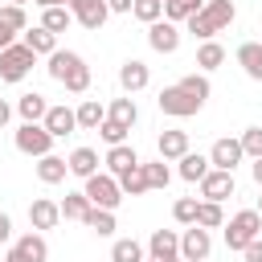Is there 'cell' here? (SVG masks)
Wrapping results in <instances>:
<instances>
[{
  "label": "cell",
  "instance_id": "cell-1",
  "mask_svg": "<svg viewBox=\"0 0 262 262\" xmlns=\"http://www.w3.org/2000/svg\"><path fill=\"white\" fill-rule=\"evenodd\" d=\"M45 70H49V78L61 82L70 94H86V90H90V66H86V57L74 53V49H53Z\"/></svg>",
  "mask_w": 262,
  "mask_h": 262
},
{
  "label": "cell",
  "instance_id": "cell-2",
  "mask_svg": "<svg viewBox=\"0 0 262 262\" xmlns=\"http://www.w3.org/2000/svg\"><path fill=\"white\" fill-rule=\"evenodd\" d=\"M233 16H237V4H233V0H205V8H201L196 16H188L184 25H188V33H192L196 41H213L221 29L233 25Z\"/></svg>",
  "mask_w": 262,
  "mask_h": 262
},
{
  "label": "cell",
  "instance_id": "cell-3",
  "mask_svg": "<svg viewBox=\"0 0 262 262\" xmlns=\"http://www.w3.org/2000/svg\"><path fill=\"white\" fill-rule=\"evenodd\" d=\"M225 250H233V254H242L254 237H262V217L254 213V209H242V213H233L225 225Z\"/></svg>",
  "mask_w": 262,
  "mask_h": 262
},
{
  "label": "cell",
  "instance_id": "cell-4",
  "mask_svg": "<svg viewBox=\"0 0 262 262\" xmlns=\"http://www.w3.org/2000/svg\"><path fill=\"white\" fill-rule=\"evenodd\" d=\"M82 192H86V201H90L94 209H106V213H115V209L123 205V188H119V180L106 176V172L86 176V180H82Z\"/></svg>",
  "mask_w": 262,
  "mask_h": 262
},
{
  "label": "cell",
  "instance_id": "cell-5",
  "mask_svg": "<svg viewBox=\"0 0 262 262\" xmlns=\"http://www.w3.org/2000/svg\"><path fill=\"white\" fill-rule=\"evenodd\" d=\"M12 143H16L20 156H33V160H41V156L53 151V135H49L41 123H20V127L12 131Z\"/></svg>",
  "mask_w": 262,
  "mask_h": 262
},
{
  "label": "cell",
  "instance_id": "cell-6",
  "mask_svg": "<svg viewBox=\"0 0 262 262\" xmlns=\"http://www.w3.org/2000/svg\"><path fill=\"white\" fill-rule=\"evenodd\" d=\"M33 66H37V53L25 49L20 41H12L8 49H0V82H20Z\"/></svg>",
  "mask_w": 262,
  "mask_h": 262
},
{
  "label": "cell",
  "instance_id": "cell-7",
  "mask_svg": "<svg viewBox=\"0 0 262 262\" xmlns=\"http://www.w3.org/2000/svg\"><path fill=\"white\" fill-rule=\"evenodd\" d=\"M4 262H49V242H45L37 229H29V233H20L16 242H8Z\"/></svg>",
  "mask_w": 262,
  "mask_h": 262
},
{
  "label": "cell",
  "instance_id": "cell-8",
  "mask_svg": "<svg viewBox=\"0 0 262 262\" xmlns=\"http://www.w3.org/2000/svg\"><path fill=\"white\" fill-rule=\"evenodd\" d=\"M156 106H160L168 119H192L205 102H201V98H192V94H188V90H180V86H164V90H160V98H156Z\"/></svg>",
  "mask_w": 262,
  "mask_h": 262
},
{
  "label": "cell",
  "instance_id": "cell-9",
  "mask_svg": "<svg viewBox=\"0 0 262 262\" xmlns=\"http://www.w3.org/2000/svg\"><path fill=\"white\" fill-rule=\"evenodd\" d=\"M209 254H213V233L201 229V225H184V233H180V258L184 262H205Z\"/></svg>",
  "mask_w": 262,
  "mask_h": 262
},
{
  "label": "cell",
  "instance_id": "cell-10",
  "mask_svg": "<svg viewBox=\"0 0 262 262\" xmlns=\"http://www.w3.org/2000/svg\"><path fill=\"white\" fill-rule=\"evenodd\" d=\"M143 250H147V262H180V233L176 229H151Z\"/></svg>",
  "mask_w": 262,
  "mask_h": 262
},
{
  "label": "cell",
  "instance_id": "cell-11",
  "mask_svg": "<svg viewBox=\"0 0 262 262\" xmlns=\"http://www.w3.org/2000/svg\"><path fill=\"white\" fill-rule=\"evenodd\" d=\"M66 8H70V16H74L82 29H90V33H98V29L106 25V16H111L106 0H66Z\"/></svg>",
  "mask_w": 262,
  "mask_h": 262
},
{
  "label": "cell",
  "instance_id": "cell-12",
  "mask_svg": "<svg viewBox=\"0 0 262 262\" xmlns=\"http://www.w3.org/2000/svg\"><path fill=\"white\" fill-rule=\"evenodd\" d=\"M233 188H237L233 172H217V168H209V172H205V180H201V201L221 205V201H229V196H233Z\"/></svg>",
  "mask_w": 262,
  "mask_h": 262
},
{
  "label": "cell",
  "instance_id": "cell-13",
  "mask_svg": "<svg viewBox=\"0 0 262 262\" xmlns=\"http://www.w3.org/2000/svg\"><path fill=\"white\" fill-rule=\"evenodd\" d=\"M246 160V151H242V143L237 139H217L213 147H209V168H217V172H233L237 164Z\"/></svg>",
  "mask_w": 262,
  "mask_h": 262
},
{
  "label": "cell",
  "instance_id": "cell-14",
  "mask_svg": "<svg viewBox=\"0 0 262 262\" xmlns=\"http://www.w3.org/2000/svg\"><path fill=\"white\" fill-rule=\"evenodd\" d=\"M147 45L156 49V53H176L180 49V25H172V20H156V25H147Z\"/></svg>",
  "mask_w": 262,
  "mask_h": 262
},
{
  "label": "cell",
  "instance_id": "cell-15",
  "mask_svg": "<svg viewBox=\"0 0 262 262\" xmlns=\"http://www.w3.org/2000/svg\"><path fill=\"white\" fill-rule=\"evenodd\" d=\"M147 82H151V70H147L139 57H127V61L119 66V86H123V94H139V90H147Z\"/></svg>",
  "mask_w": 262,
  "mask_h": 262
},
{
  "label": "cell",
  "instance_id": "cell-16",
  "mask_svg": "<svg viewBox=\"0 0 262 262\" xmlns=\"http://www.w3.org/2000/svg\"><path fill=\"white\" fill-rule=\"evenodd\" d=\"M102 164H106V176H123V172H131V168H139L143 160H139V151H135L131 143H119V147H106V156H102Z\"/></svg>",
  "mask_w": 262,
  "mask_h": 262
},
{
  "label": "cell",
  "instance_id": "cell-17",
  "mask_svg": "<svg viewBox=\"0 0 262 262\" xmlns=\"http://www.w3.org/2000/svg\"><path fill=\"white\" fill-rule=\"evenodd\" d=\"M41 127L53 135V139H66L70 131H78V119H74V111L61 102V106H49L45 111V119H41Z\"/></svg>",
  "mask_w": 262,
  "mask_h": 262
},
{
  "label": "cell",
  "instance_id": "cell-18",
  "mask_svg": "<svg viewBox=\"0 0 262 262\" xmlns=\"http://www.w3.org/2000/svg\"><path fill=\"white\" fill-rule=\"evenodd\" d=\"M57 221H61V209H57V201H49V196H37L33 205H29V225L41 233V229H57Z\"/></svg>",
  "mask_w": 262,
  "mask_h": 262
},
{
  "label": "cell",
  "instance_id": "cell-19",
  "mask_svg": "<svg viewBox=\"0 0 262 262\" xmlns=\"http://www.w3.org/2000/svg\"><path fill=\"white\" fill-rule=\"evenodd\" d=\"M156 151H160V160H164V164L180 160L184 151H192V147H188V131H160V139H156Z\"/></svg>",
  "mask_w": 262,
  "mask_h": 262
},
{
  "label": "cell",
  "instance_id": "cell-20",
  "mask_svg": "<svg viewBox=\"0 0 262 262\" xmlns=\"http://www.w3.org/2000/svg\"><path fill=\"white\" fill-rule=\"evenodd\" d=\"M66 168H70V176L86 180V176L98 172V151H94V147H74V151L66 156Z\"/></svg>",
  "mask_w": 262,
  "mask_h": 262
},
{
  "label": "cell",
  "instance_id": "cell-21",
  "mask_svg": "<svg viewBox=\"0 0 262 262\" xmlns=\"http://www.w3.org/2000/svg\"><path fill=\"white\" fill-rule=\"evenodd\" d=\"M20 45H25V49H33L37 57H49V53L57 49V37H53L49 29L33 25V29H25V33H20Z\"/></svg>",
  "mask_w": 262,
  "mask_h": 262
},
{
  "label": "cell",
  "instance_id": "cell-22",
  "mask_svg": "<svg viewBox=\"0 0 262 262\" xmlns=\"http://www.w3.org/2000/svg\"><path fill=\"white\" fill-rule=\"evenodd\" d=\"M74 119H78V131H98V123L106 119V106L98 98H82L74 106Z\"/></svg>",
  "mask_w": 262,
  "mask_h": 262
},
{
  "label": "cell",
  "instance_id": "cell-23",
  "mask_svg": "<svg viewBox=\"0 0 262 262\" xmlns=\"http://www.w3.org/2000/svg\"><path fill=\"white\" fill-rule=\"evenodd\" d=\"M237 66H242L246 78L262 82V41H246V45H237Z\"/></svg>",
  "mask_w": 262,
  "mask_h": 262
},
{
  "label": "cell",
  "instance_id": "cell-24",
  "mask_svg": "<svg viewBox=\"0 0 262 262\" xmlns=\"http://www.w3.org/2000/svg\"><path fill=\"white\" fill-rule=\"evenodd\" d=\"M45 111H49V102H45V94H37V90H29V94L16 98V115H20V123H41Z\"/></svg>",
  "mask_w": 262,
  "mask_h": 262
},
{
  "label": "cell",
  "instance_id": "cell-25",
  "mask_svg": "<svg viewBox=\"0 0 262 262\" xmlns=\"http://www.w3.org/2000/svg\"><path fill=\"white\" fill-rule=\"evenodd\" d=\"M176 164H180V168H176L180 180H188V184H201L205 172H209V156H201V151H184Z\"/></svg>",
  "mask_w": 262,
  "mask_h": 262
},
{
  "label": "cell",
  "instance_id": "cell-26",
  "mask_svg": "<svg viewBox=\"0 0 262 262\" xmlns=\"http://www.w3.org/2000/svg\"><path fill=\"white\" fill-rule=\"evenodd\" d=\"M66 176H70L66 156H53V151H49V156H41V160H37V180H41V184H61Z\"/></svg>",
  "mask_w": 262,
  "mask_h": 262
},
{
  "label": "cell",
  "instance_id": "cell-27",
  "mask_svg": "<svg viewBox=\"0 0 262 262\" xmlns=\"http://www.w3.org/2000/svg\"><path fill=\"white\" fill-rule=\"evenodd\" d=\"M106 119H115V123H123V127H135V123H139V106H135V98H131V94H123V98H111V106H106Z\"/></svg>",
  "mask_w": 262,
  "mask_h": 262
},
{
  "label": "cell",
  "instance_id": "cell-28",
  "mask_svg": "<svg viewBox=\"0 0 262 262\" xmlns=\"http://www.w3.org/2000/svg\"><path fill=\"white\" fill-rule=\"evenodd\" d=\"M111 262H147V250H143V242H135V237H115Z\"/></svg>",
  "mask_w": 262,
  "mask_h": 262
},
{
  "label": "cell",
  "instance_id": "cell-29",
  "mask_svg": "<svg viewBox=\"0 0 262 262\" xmlns=\"http://www.w3.org/2000/svg\"><path fill=\"white\" fill-rule=\"evenodd\" d=\"M221 61H225V45H221V41H201V45H196V70H201V74L217 70Z\"/></svg>",
  "mask_w": 262,
  "mask_h": 262
},
{
  "label": "cell",
  "instance_id": "cell-30",
  "mask_svg": "<svg viewBox=\"0 0 262 262\" xmlns=\"http://www.w3.org/2000/svg\"><path fill=\"white\" fill-rule=\"evenodd\" d=\"M57 209H61L66 221H86V213H90L94 205L86 201V192H66V196L57 201Z\"/></svg>",
  "mask_w": 262,
  "mask_h": 262
},
{
  "label": "cell",
  "instance_id": "cell-31",
  "mask_svg": "<svg viewBox=\"0 0 262 262\" xmlns=\"http://www.w3.org/2000/svg\"><path fill=\"white\" fill-rule=\"evenodd\" d=\"M205 8V0H164V20L172 25H184L188 16H196Z\"/></svg>",
  "mask_w": 262,
  "mask_h": 262
},
{
  "label": "cell",
  "instance_id": "cell-32",
  "mask_svg": "<svg viewBox=\"0 0 262 262\" xmlns=\"http://www.w3.org/2000/svg\"><path fill=\"white\" fill-rule=\"evenodd\" d=\"M70 25H74V16H70V8H66V4H57V8H41V29H49L53 37H57V33H66Z\"/></svg>",
  "mask_w": 262,
  "mask_h": 262
},
{
  "label": "cell",
  "instance_id": "cell-33",
  "mask_svg": "<svg viewBox=\"0 0 262 262\" xmlns=\"http://www.w3.org/2000/svg\"><path fill=\"white\" fill-rule=\"evenodd\" d=\"M115 180H119L123 196H143V192H151V188H147V176H143V164L131 168V172H123V176H115Z\"/></svg>",
  "mask_w": 262,
  "mask_h": 262
},
{
  "label": "cell",
  "instance_id": "cell-34",
  "mask_svg": "<svg viewBox=\"0 0 262 262\" xmlns=\"http://www.w3.org/2000/svg\"><path fill=\"white\" fill-rule=\"evenodd\" d=\"M196 225H201V229H221V225H225L221 205H213V201H201V196H196Z\"/></svg>",
  "mask_w": 262,
  "mask_h": 262
},
{
  "label": "cell",
  "instance_id": "cell-35",
  "mask_svg": "<svg viewBox=\"0 0 262 262\" xmlns=\"http://www.w3.org/2000/svg\"><path fill=\"white\" fill-rule=\"evenodd\" d=\"M143 176H147V188H168L172 168H168L164 160H143Z\"/></svg>",
  "mask_w": 262,
  "mask_h": 262
},
{
  "label": "cell",
  "instance_id": "cell-36",
  "mask_svg": "<svg viewBox=\"0 0 262 262\" xmlns=\"http://www.w3.org/2000/svg\"><path fill=\"white\" fill-rule=\"evenodd\" d=\"M82 225H86V229H94L98 237H111V233H115V213H106V209H90Z\"/></svg>",
  "mask_w": 262,
  "mask_h": 262
},
{
  "label": "cell",
  "instance_id": "cell-37",
  "mask_svg": "<svg viewBox=\"0 0 262 262\" xmlns=\"http://www.w3.org/2000/svg\"><path fill=\"white\" fill-rule=\"evenodd\" d=\"M0 25H4L8 33H25V29H29V16H25L20 4H0Z\"/></svg>",
  "mask_w": 262,
  "mask_h": 262
},
{
  "label": "cell",
  "instance_id": "cell-38",
  "mask_svg": "<svg viewBox=\"0 0 262 262\" xmlns=\"http://www.w3.org/2000/svg\"><path fill=\"white\" fill-rule=\"evenodd\" d=\"M176 86H180V90H188V94H192V98H201V102H209V90H213V86H209V78H205L201 70H196V74H184Z\"/></svg>",
  "mask_w": 262,
  "mask_h": 262
},
{
  "label": "cell",
  "instance_id": "cell-39",
  "mask_svg": "<svg viewBox=\"0 0 262 262\" xmlns=\"http://www.w3.org/2000/svg\"><path fill=\"white\" fill-rule=\"evenodd\" d=\"M98 135H102L106 147H119V143H127L131 127H123V123H115V119H102V123H98Z\"/></svg>",
  "mask_w": 262,
  "mask_h": 262
},
{
  "label": "cell",
  "instance_id": "cell-40",
  "mask_svg": "<svg viewBox=\"0 0 262 262\" xmlns=\"http://www.w3.org/2000/svg\"><path fill=\"white\" fill-rule=\"evenodd\" d=\"M131 16L143 20V25H156V20L164 16V0H135V4H131Z\"/></svg>",
  "mask_w": 262,
  "mask_h": 262
},
{
  "label": "cell",
  "instance_id": "cell-41",
  "mask_svg": "<svg viewBox=\"0 0 262 262\" xmlns=\"http://www.w3.org/2000/svg\"><path fill=\"white\" fill-rule=\"evenodd\" d=\"M237 143H242V151H246L250 160H258V156H262V127H246V131L237 135Z\"/></svg>",
  "mask_w": 262,
  "mask_h": 262
},
{
  "label": "cell",
  "instance_id": "cell-42",
  "mask_svg": "<svg viewBox=\"0 0 262 262\" xmlns=\"http://www.w3.org/2000/svg\"><path fill=\"white\" fill-rule=\"evenodd\" d=\"M172 217H176L180 225H196V196H180V201L172 205Z\"/></svg>",
  "mask_w": 262,
  "mask_h": 262
},
{
  "label": "cell",
  "instance_id": "cell-43",
  "mask_svg": "<svg viewBox=\"0 0 262 262\" xmlns=\"http://www.w3.org/2000/svg\"><path fill=\"white\" fill-rule=\"evenodd\" d=\"M242 258H246V262H262V237H254V242L242 250Z\"/></svg>",
  "mask_w": 262,
  "mask_h": 262
},
{
  "label": "cell",
  "instance_id": "cell-44",
  "mask_svg": "<svg viewBox=\"0 0 262 262\" xmlns=\"http://www.w3.org/2000/svg\"><path fill=\"white\" fill-rule=\"evenodd\" d=\"M8 242H12V217L0 209V246H8Z\"/></svg>",
  "mask_w": 262,
  "mask_h": 262
},
{
  "label": "cell",
  "instance_id": "cell-45",
  "mask_svg": "<svg viewBox=\"0 0 262 262\" xmlns=\"http://www.w3.org/2000/svg\"><path fill=\"white\" fill-rule=\"evenodd\" d=\"M131 4H135V0H106L111 12H131Z\"/></svg>",
  "mask_w": 262,
  "mask_h": 262
},
{
  "label": "cell",
  "instance_id": "cell-46",
  "mask_svg": "<svg viewBox=\"0 0 262 262\" xmlns=\"http://www.w3.org/2000/svg\"><path fill=\"white\" fill-rule=\"evenodd\" d=\"M250 176H254V184H258V188H262V156H258V160H254V164H250Z\"/></svg>",
  "mask_w": 262,
  "mask_h": 262
},
{
  "label": "cell",
  "instance_id": "cell-47",
  "mask_svg": "<svg viewBox=\"0 0 262 262\" xmlns=\"http://www.w3.org/2000/svg\"><path fill=\"white\" fill-rule=\"evenodd\" d=\"M8 119H12V106L0 98V127H8Z\"/></svg>",
  "mask_w": 262,
  "mask_h": 262
},
{
  "label": "cell",
  "instance_id": "cell-48",
  "mask_svg": "<svg viewBox=\"0 0 262 262\" xmlns=\"http://www.w3.org/2000/svg\"><path fill=\"white\" fill-rule=\"evenodd\" d=\"M12 41H16V33H8V29H4V25H0V49H8V45H12Z\"/></svg>",
  "mask_w": 262,
  "mask_h": 262
},
{
  "label": "cell",
  "instance_id": "cell-49",
  "mask_svg": "<svg viewBox=\"0 0 262 262\" xmlns=\"http://www.w3.org/2000/svg\"><path fill=\"white\" fill-rule=\"evenodd\" d=\"M33 4H41V8H57V4H66V0H33Z\"/></svg>",
  "mask_w": 262,
  "mask_h": 262
},
{
  "label": "cell",
  "instance_id": "cell-50",
  "mask_svg": "<svg viewBox=\"0 0 262 262\" xmlns=\"http://www.w3.org/2000/svg\"><path fill=\"white\" fill-rule=\"evenodd\" d=\"M254 213H258V217H262V188H258V205H254Z\"/></svg>",
  "mask_w": 262,
  "mask_h": 262
},
{
  "label": "cell",
  "instance_id": "cell-51",
  "mask_svg": "<svg viewBox=\"0 0 262 262\" xmlns=\"http://www.w3.org/2000/svg\"><path fill=\"white\" fill-rule=\"evenodd\" d=\"M4 4H20V8H25V4H29V0H4Z\"/></svg>",
  "mask_w": 262,
  "mask_h": 262
},
{
  "label": "cell",
  "instance_id": "cell-52",
  "mask_svg": "<svg viewBox=\"0 0 262 262\" xmlns=\"http://www.w3.org/2000/svg\"><path fill=\"white\" fill-rule=\"evenodd\" d=\"M180 262H184V258H180Z\"/></svg>",
  "mask_w": 262,
  "mask_h": 262
}]
</instances>
